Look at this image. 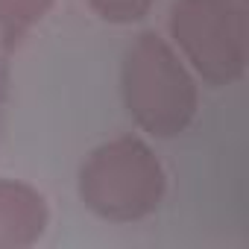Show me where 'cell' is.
<instances>
[{
    "instance_id": "obj_1",
    "label": "cell",
    "mask_w": 249,
    "mask_h": 249,
    "mask_svg": "<svg viewBox=\"0 0 249 249\" xmlns=\"http://www.w3.org/2000/svg\"><path fill=\"white\" fill-rule=\"evenodd\" d=\"M120 94L129 117L153 138L182 135L199 108V88L182 56L156 33H141L123 53Z\"/></svg>"
},
{
    "instance_id": "obj_6",
    "label": "cell",
    "mask_w": 249,
    "mask_h": 249,
    "mask_svg": "<svg viewBox=\"0 0 249 249\" xmlns=\"http://www.w3.org/2000/svg\"><path fill=\"white\" fill-rule=\"evenodd\" d=\"M156 0H88V6L94 9V15H100L108 24L126 27L135 21H144L150 15Z\"/></svg>"
},
{
    "instance_id": "obj_5",
    "label": "cell",
    "mask_w": 249,
    "mask_h": 249,
    "mask_svg": "<svg viewBox=\"0 0 249 249\" xmlns=\"http://www.w3.org/2000/svg\"><path fill=\"white\" fill-rule=\"evenodd\" d=\"M56 0H0V36L9 44L24 38L36 24H41Z\"/></svg>"
},
{
    "instance_id": "obj_4",
    "label": "cell",
    "mask_w": 249,
    "mask_h": 249,
    "mask_svg": "<svg viewBox=\"0 0 249 249\" xmlns=\"http://www.w3.org/2000/svg\"><path fill=\"white\" fill-rule=\"evenodd\" d=\"M50 226V208L38 188L0 179V249H30Z\"/></svg>"
},
{
    "instance_id": "obj_3",
    "label": "cell",
    "mask_w": 249,
    "mask_h": 249,
    "mask_svg": "<svg viewBox=\"0 0 249 249\" xmlns=\"http://www.w3.org/2000/svg\"><path fill=\"white\" fill-rule=\"evenodd\" d=\"M170 36L194 73L226 88L246 73V15L240 0H176Z\"/></svg>"
},
{
    "instance_id": "obj_2",
    "label": "cell",
    "mask_w": 249,
    "mask_h": 249,
    "mask_svg": "<svg viewBox=\"0 0 249 249\" xmlns=\"http://www.w3.org/2000/svg\"><path fill=\"white\" fill-rule=\"evenodd\" d=\"M76 188L94 217L123 226L159 211L167 176L150 144L135 135H120L85 156Z\"/></svg>"
}]
</instances>
